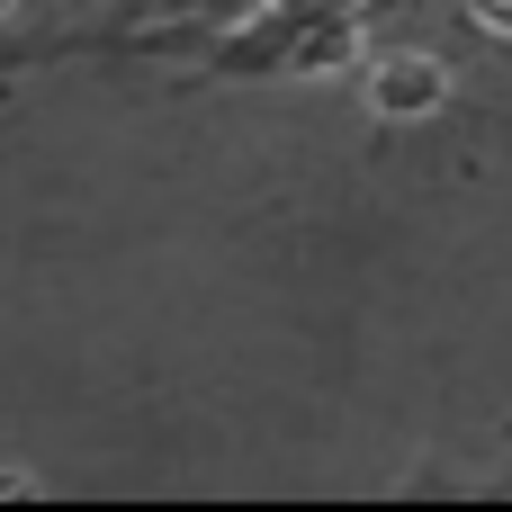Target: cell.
<instances>
[{
	"mask_svg": "<svg viewBox=\"0 0 512 512\" xmlns=\"http://www.w3.org/2000/svg\"><path fill=\"white\" fill-rule=\"evenodd\" d=\"M477 9V27H495V36H512V0H468Z\"/></svg>",
	"mask_w": 512,
	"mask_h": 512,
	"instance_id": "7a4b0ae2",
	"label": "cell"
},
{
	"mask_svg": "<svg viewBox=\"0 0 512 512\" xmlns=\"http://www.w3.org/2000/svg\"><path fill=\"white\" fill-rule=\"evenodd\" d=\"M360 99L387 126H423L450 108V63L423 45H378V54H360Z\"/></svg>",
	"mask_w": 512,
	"mask_h": 512,
	"instance_id": "6da1fadb",
	"label": "cell"
}]
</instances>
